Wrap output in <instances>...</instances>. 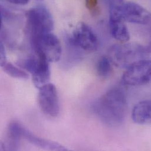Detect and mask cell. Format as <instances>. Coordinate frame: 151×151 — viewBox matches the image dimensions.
<instances>
[{
  "instance_id": "obj_1",
  "label": "cell",
  "mask_w": 151,
  "mask_h": 151,
  "mask_svg": "<svg viewBox=\"0 0 151 151\" xmlns=\"http://www.w3.org/2000/svg\"><path fill=\"white\" fill-rule=\"evenodd\" d=\"M127 108L126 95L122 89L116 87L108 90L92 106L97 116L111 126L118 125L124 121Z\"/></svg>"
},
{
  "instance_id": "obj_2",
  "label": "cell",
  "mask_w": 151,
  "mask_h": 151,
  "mask_svg": "<svg viewBox=\"0 0 151 151\" xmlns=\"http://www.w3.org/2000/svg\"><path fill=\"white\" fill-rule=\"evenodd\" d=\"M31 47L36 55L48 63L60 60L62 48L58 38L52 32L45 33L30 40Z\"/></svg>"
},
{
  "instance_id": "obj_3",
  "label": "cell",
  "mask_w": 151,
  "mask_h": 151,
  "mask_svg": "<svg viewBox=\"0 0 151 151\" xmlns=\"http://www.w3.org/2000/svg\"><path fill=\"white\" fill-rule=\"evenodd\" d=\"M26 17L30 40L43 34L51 32L54 29L52 15L44 6L29 9L26 14Z\"/></svg>"
},
{
  "instance_id": "obj_4",
  "label": "cell",
  "mask_w": 151,
  "mask_h": 151,
  "mask_svg": "<svg viewBox=\"0 0 151 151\" xmlns=\"http://www.w3.org/2000/svg\"><path fill=\"white\" fill-rule=\"evenodd\" d=\"M112 58L114 63L121 67L127 68L137 61L145 60L147 48L138 44H129L117 46L112 49Z\"/></svg>"
},
{
  "instance_id": "obj_5",
  "label": "cell",
  "mask_w": 151,
  "mask_h": 151,
  "mask_svg": "<svg viewBox=\"0 0 151 151\" xmlns=\"http://www.w3.org/2000/svg\"><path fill=\"white\" fill-rule=\"evenodd\" d=\"M20 65L32 74L35 86L38 89L49 83L51 76L49 63L37 55L21 61Z\"/></svg>"
},
{
  "instance_id": "obj_6",
  "label": "cell",
  "mask_w": 151,
  "mask_h": 151,
  "mask_svg": "<svg viewBox=\"0 0 151 151\" xmlns=\"http://www.w3.org/2000/svg\"><path fill=\"white\" fill-rule=\"evenodd\" d=\"M122 78L124 84L139 86L148 83L151 81V61L142 60L131 64L127 68Z\"/></svg>"
},
{
  "instance_id": "obj_7",
  "label": "cell",
  "mask_w": 151,
  "mask_h": 151,
  "mask_svg": "<svg viewBox=\"0 0 151 151\" xmlns=\"http://www.w3.org/2000/svg\"><path fill=\"white\" fill-rule=\"evenodd\" d=\"M41 111L50 117H57L60 114L59 98L56 87L52 83H47L39 89L38 96Z\"/></svg>"
},
{
  "instance_id": "obj_8",
  "label": "cell",
  "mask_w": 151,
  "mask_h": 151,
  "mask_svg": "<svg viewBox=\"0 0 151 151\" xmlns=\"http://www.w3.org/2000/svg\"><path fill=\"white\" fill-rule=\"evenodd\" d=\"M73 42L83 50L95 51L98 47L96 36L91 28L85 23L81 22L73 32Z\"/></svg>"
},
{
  "instance_id": "obj_9",
  "label": "cell",
  "mask_w": 151,
  "mask_h": 151,
  "mask_svg": "<svg viewBox=\"0 0 151 151\" xmlns=\"http://www.w3.org/2000/svg\"><path fill=\"white\" fill-rule=\"evenodd\" d=\"M124 21L137 24H147L151 21L150 12L140 5L129 2L124 4L122 11Z\"/></svg>"
},
{
  "instance_id": "obj_10",
  "label": "cell",
  "mask_w": 151,
  "mask_h": 151,
  "mask_svg": "<svg viewBox=\"0 0 151 151\" xmlns=\"http://www.w3.org/2000/svg\"><path fill=\"white\" fill-rule=\"evenodd\" d=\"M22 138L26 139L31 144L42 149L50 151H67V148L62 145L44 138H40L31 133L24 128Z\"/></svg>"
},
{
  "instance_id": "obj_11",
  "label": "cell",
  "mask_w": 151,
  "mask_h": 151,
  "mask_svg": "<svg viewBox=\"0 0 151 151\" xmlns=\"http://www.w3.org/2000/svg\"><path fill=\"white\" fill-rule=\"evenodd\" d=\"M151 104L150 100H145L138 103L132 112L133 121L139 125H145L151 122Z\"/></svg>"
},
{
  "instance_id": "obj_12",
  "label": "cell",
  "mask_w": 151,
  "mask_h": 151,
  "mask_svg": "<svg viewBox=\"0 0 151 151\" xmlns=\"http://www.w3.org/2000/svg\"><path fill=\"white\" fill-rule=\"evenodd\" d=\"M24 127L17 122H11L7 129V144L8 149L11 151L18 150L21 139L22 138Z\"/></svg>"
},
{
  "instance_id": "obj_13",
  "label": "cell",
  "mask_w": 151,
  "mask_h": 151,
  "mask_svg": "<svg viewBox=\"0 0 151 151\" xmlns=\"http://www.w3.org/2000/svg\"><path fill=\"white\" fill-rule=\"evenodd\" d=\"M109 24L111 34L116 40L121 42L129 40V32L123 19L109 18Z\"/></svg>"
},
{
  "instance_id": "obj_14",
  "label": "cell",
  "mask_w": 151,
  "mask_h": 151,
  "mask_svg": "<svg viewBox=\"0 0 151 151\" xmlns=\"http://www.w3.org/2000/svg\"><path fill=\"white\" fill-rule=\"evenodd\" d=\"M96 71L102 77H107L111 75L112 68L109 60L106 57H102L99 60L96 65Z\"/></svg>"
},
{
  "instance_id": "obj_15",
  "label": "cell",
  "mask_w": 151,
  "mask_h": 151,
  "mask_svg": "<svg viewBox=\"0 0 151 151\" xmlns=\"http://www.w3.org/2000/svg\"><path fill=\"white\" fill-rule=\"evenodd\" d=\"M3 70L8 76L18 79H27L28 78V74L21 69L14 66L11 63H6L3 67Z\"/></svg>"
},
{
  "instance_id": "obj_16",
  "label": "cell",
  "mask_w": 151,
  "mask_h": 151,
  "mask_svg": "<svg viewBox=\"0 0 151 151\" xmlns=\"http://www.w3.org/2000/svg\"><path fill=\"white\" fill-rule=\"evenodd\" d=\"M107 1L109 16H116L122 18V11L125 4L124 0H107Z\"/></svg>"
},
{
  "instance_id": "obj_17",
  "label": "cell",
  "mask_w": 151,
  "mask_h": 151,
  "mask_svg": "<svg viewBox=\"0 0 151 151\" xmlns=\"http://www.w3.org/2000/svg\"><path fill=\"white\" fill-rule=\"evenodd\" d=\"M6 63L5 49L2 42L0 40V67H2Z\"/></svg>"
},
{
  "instance_id": "obj_18",
  "label": "cell",
  "mask_w": 151,
  "mask_h": 151,
  "mask_svg": "<svg viewBox=\"0 0 151 151\" xmlns=\"http://www.w3.org/2000/svg\"><path fill=\"white\" fill-rule=\"evenodd\" d=\"M98 5V0H86V6L90 11L96 9Z\"/></svg>"
},
{
  "instance_id": "obj_19",
  "label": "cell",
  "mask_w": 151,
  "mask_h": 151,
  "mask_svg": "<svg viewBox=\"0 0 151 151\" xmlns=\"http://www.w3.org/2000/svg\"><path fill=\"white\" fill-rule=\"evenodd\" d=\"M7 1L17 5H25L28 3L29 0H6Z\"/></svg>"
},
{
  "instance_id": "obj_20",
  "label": "cell",
  "mask_w": 151,
  "mask_h": 151,
  "mask_svg": "<svg viewBox=\"0 0 151 151\" xmlns=\"http://www.w3.org/2000/svg\"><path fill=\"white\" fill-rule=\"evenodd\" d=\"M5 150H6L5 144L3 142L0 141V151H4Z\"/></svg>"
},
{
  "instance_id": "obj_21",
  "label": "cell",
  "mask_w": 151,
  "mask_h": 151,
  "mask_svg": "<svg viewBox=\"0 0 151 151\" xmlns=\"http://www.w3.org/2000/svg\"><path fill=\"white\" fill-rule=\"evenodd\" d=\"M1 27H2V17H1V14L0 12V29L1 28Z\"/></svg>"
}]
</instances>
